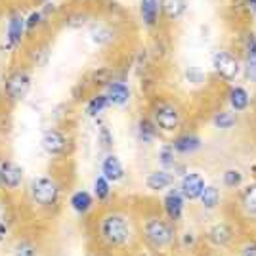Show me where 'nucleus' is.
Returning <instances> with one entry per match:
<instances>
[{
  "label": "nucleus",
  "instance_id": "nucleus-1",
  "mask_svg": "<svg viewBox=\"0 0 256 256\" xmlns=\"http://www.w3.org/2000/svg\"><path fill=\"white\" fill-rule=\"evenodd\" d=\"M92 235L98 246L109 254H126L140 245L138 216L128 208L104 206L94 218Z\"/></svg>",
  "mask_w": 256,
  "mask_h": 256
},
{
  "label": "nucleus",
  "instance_id": "nucleus-2",
  "mask_svg": "<svg viewBox=\"0 0 256 256\" xmlns=\"http://www.w3.org/2000/svg\"><path fill=\"white\" fill-rule=\"evenodd\" d=\"M140 243L153 254H168L178 245V226L160 212H148L138 218Z\"/></svg>",
  "mask_w": 256,
  "mask_h": 256
},
{
  "label": "nucleus",
  "instance_id": "nucleus-3",
  "mask_svg": "<svg viewBox=\"0 0 256 256\" xmlns=\"http://www.w3.org/2000/svg\"><path fill=\"white\" fill-rule=\"evenodd\" d=\"M150 118L159 128L160 134L174 136L180 130H184L186 124V111L176 100L157 98L150 109Z\"/></svg>",
  "mask_w": 256,
  "mask_h": 256
},
{
  "label": "nucleus",
  "instance_id": "nucleus-4",
  "mask_svg": "<svg viewBox=\"0 0 256 256\" xmlns=\"http://www.w3.org/2000/svg\"><path fill=\"white\" fill-rule=\"evenodd\" d=\"M29 199L38 210L50 212L62 203V184L48 174L34 176L29 184Z\"/></svg>",
  "mask_w": 256,
  "mask_h": 256
},
{
  "label": "nucleus",
  "instance_id": "nucleus-5",
  "mask_svg": "<svg viewBox=\"0 0 256 256\" xmlns=\"http://www.w3.org/2000/svg\"><path fill=\"white\" fill-rule=\"evenodd\" d=\"M210 65H212V71L216 73V76L228 84H235L243 76V60L232 48L214 50L212 58H210Z\"/></svg>",
  "mask_w": 256,
  "mask_h": 256
},
{
  "label": "nucleus",
  "instance_id": "nucleus-6",
  "mask_svg": "<svg viewBox=\"0 0 256 256\" xmlns=\"http://www.w3.org/2000/svg\"><path fill=\"white\" fill-rule=\"evenodd\" d=\"M203 241L212 250H228L237 245V230L228 220H214L203 232Z\"/></svg>",
  "mask_w": 256,
  "mask_h": 256
},
{
  "label": "nucleus",
  "instance_id": "nucleus-7",
  "mask_svg": "<svg viewBox=\"0 0 256 256\" xmlns=\"http://www.w3.org/2000/svg\"><path fill=\"white\" fill-rule=\"evenodd\" d=\"M32 84V76L27 69H14L10 71L4 82H2V90H4V96L10 104H22L25 98L29 96V90Z\"/></svg>",
  "mask_w": 256,
  "mask_h": 256
},
{
  "label": "nucleus",
  "instance_id": "nucleus-8",
  "mask_svg": "<svg viewBox=\"0 0 256 256\" xmlns=\"http://www.w3.org/2000/svg\"><path fill=\"white\" fill-rule=\"evenodd\" d=\"M186 208H188V201L184 199V195L176 186L160 195V214L168 218L172 224H182L186 216Z\"/></svg>",
  "mask_w": 256,
  "mask_h": 256
},
{
  "label": "nucleus",
  "instance_id": "nucleus-9",
  "mask_svg": "<svg viewBox=\"0 0 256 256\" xmlns=\"http://www.w3.org/2000/svg\"><path fill=\"white\" fill-rule=\"evenodd\" d=\"M40 148L44 150L46 155L60 159V157L69 155L71 138H69V134H65L64 130H60V128H46L42 138H40Z\"/></svg>",
  "mask_w": 256,
  "mask_h": 256
},
{
  "label": "nucleus",
  "instance_id": "nucleus-10",
  "mask_svg": "<svg viewBox=\"0 0 256 256\" xmlns=\"http://www.w3.org/2000/svg\"><path fill=\"white\" fill-rule=\"evenodd\" d=\"M204 186H206V180L199 170H186L184 174L178 176V182H176V188L180 190V193L188 203H197L199 201Z\"/></svg>",
  "mask_w": 256,
  "mask_h": 256
},
{
  "label": "nucleus",
  "instance_id": "nucleus-11",
  "mask_svg": "<svg viewBox=\"0 0 256 256\" xmlns=\"http://www.w3.org/2000/svg\"><path fill=\"white\" fill-rule=\"evenodd\" d=\"M170 146L180 157H193L203 150V138L195 130H180L170 140Z\"/></svg>",
  "mask_w": 256,
  "mask_h": 256
},
{
  "label": "nucleus",
  "instance_id": "nucleus-12",
  "mask_svg": "<svg viewBox=\"0 0 256 256\" xmlns=\"http://www.w3.org/2000/svg\"><path fill=\"white\" fill-rule=\"evenodd\" d=\"M0 178H2V190L16 193L22 192L23 182H25V172L16 160L2 159L0 160Z\"/></svg>",
  "mask_w": 256,
  "mask_h": 256
},
{
  "label": "nucleus",
  "instance_id": "nucleus-13",
  "mask_svg": "<svg viewBox=\"0 0 256 256\" xmlns=\"http://www.w3.org/2000/svg\"><path fill=\"white\" fill-rule=\"evenodd\" d=\"M67 206L78 218H88L90 214L96 210L98 203L96 199H94V195H92V192H88V190H75L67 197Z\"/></svg>",
  "mask_w": 256,
  "mask_h": 256
},
{
  "label": "nucleus",
  "instance_id": "nucleus-14",
  "mask_svg": "<svg viewBox=\"0 0 256 256\" xmlns=\"http://www.w3.org/2000/svg\"><path fill=\"white\" fill-rule=\"evenodd\" d=\"M178 182V176L170 170H164V168H155V170L148 172L146 180H144V186L150 193H157V195H162L166 190H170L176 186Z\"/></svg>",
  "mask_w": 256,
  "mask_h": 256
},
{
  "label": "nucleus",
  "instance_id": "nucleus-15",
  "mask_svg": "<svg viewBox=\"0 0 256 256\" xmlns=\"http://www.w3.org/2000/svg\"><path fill=\"white\" fill-rule=\"evenodd\" d=\"M102 92L107 96L111 107H124V106H128L130 100H132V90H130V86H128L124 80H120V78H111V80L102 88Z\"/></svg>",
  "mask_w": 256,
  "mask_h": 256
},
{
  "label": "nucleus",
  "instance_id": "nucleus-16",
  "mask_svg": "<svg viewBox=\"0 0 256 256\" xmlns=\"http://www.w3.org/2000/svg\"><path fill=\"white\" fill-rule=\"evenodd\" d=\"M27 32V23H25V16L22 12H16L8 18V25H6V46L10 50H18L22 46L23 38Z\"/></svg>",
  "mask_w": 256,
  "mask_h": 256
},
{
  "label": "nucleus",
  "instance_id": "nucleus-17",
  "mask_svg": "<svg viewBox=\"0 0 256 256\" xmlns=\"http://www.w3.org/2000/svg\"><path fill=\"white\" fill-rule=\"evenodd\" d=\"M226 104H228V109L241 115V113L248 111V107L252 104V96L243 84H230L228 92H226Z\"/></svg>",
  "mask_w": 256,
  "mask_h": 256
},
{
  "label": "nucleus",
  "instance_id": "nucleus-18",
  "mask_svg": "<svg viewBox=\"0 0 256 256\" xmlns=\"http://www.w3.org/2000/svg\"><path fill=\"white\" fill-rule=\"evenodd\" d=\"M100 174H104L107 180L115 186V184L124 182V178H126V168H124L120 157L115 155L113 151H109V153L104 155V159L100 162Z\"/></svg>",
  "mask_w": 256,
  "mask_h": 256
},
{
  "label": "nucleus",
  "instance_id": "nucleus-19",
  "mask_svg": "<svg viewBox=\"0 0 256 256\" xmlns=\"http://www.w3.org/2000/svg\"><path fill=\"white\" fill-rule=\"evenodd\" d=\"M237 206L245 218H256V180L246 182L239 190Z\"/></svg>",
  "mask_w": 256,
  "mask_h": 256
},
{
  "label": "nucleus",
  "instance_id": "nucleus-20",
  "mask_svg": "<svg viewBox=\"0 0 256 256\" xmlns=\"http://www.w3.org/2000/svg\"><path fill=\"white\" fill-rule=\"evenodd\" d=\"M157 162H159V168L174 172L176 176L184 174V166L180 162V155L174 151V148L170 146V142H164L157 151Z\"/></svg>",
  "mask_w": 256,
  "mask_h": 256
},
{
  "label": "nucleus",
  "instance_id": "nucleus-21",
  "mask_svg": "<svg viewBox=\"0 0 256 256\" xmlns=\"http://www.w3.org/2000/svg\"><path fill=\"white\" fill-rule=\"evenodd\" d=\"M88 36H90V42L96 44L98 48H106L111 46L117 38V32L111 25H107L104 22H94L88 29Z\"/></svg>",
  "mask_w": 256,
  "mask_h": 256
},
{
  "label": "nucleus",
  "instance_id": "nucleus-22",
  "mask_svg": "<svg viewBox=\"0 0 256 256\" xmlns=\"http://www.w3.org/2000/svg\"><path fill=\"white\" fill-rule=\"evenodd\" d=\"M162 12H160V0H140V20L144 27L155 29L159 25Z\"/></svg>",
  "mask_w": 256,
  "mask_h": 256
},
{
  "label": "nucleus",
  "instance_id": "nucleus-23",
  "mask_svg": "<svg viewBox=\"0 0 256 256\" xmlns=\"http://www.w3.org/2000/svg\"><path fill=\"white\" fill-rule=\"evenodd\" d=\"M197 203L204 212H216L222 204V190L216 184H206Z\"/></svg>",
  "mask_w": 256,
  "mask_h": 256
},
{
  "label": "nucleus",
  "instance_id": "nucleus-24",
  "mask_svg": "<svg viewBox=\"0 0 256 256\" xmlns=\"http://www.w3.org/2000/svg\"><path fill=\"white\" fill-rule=\"evenodd\" d=\"M160 132L150 117H140L136 122V138L142 146H153L159 140Z\"/></svg>",
  "mask_w": 256,
  "mask_h": 256
},
{
  "label": "nucleus",
  "instance_id": "nucleus-25",
  "mask_svg": "<svg viewBox=\"0 0 256 256\" xmlns=\"http://www.w3.org/2000/svg\"><path fill=\"white\" fill-rule=\"evenodd\" d=\"M210 124L220 132H232L239 124V115L232 109H216L210 115Z\"/></svg>",
  "mask_w": 256,
  "mask_h": 256
},
{
  "label": "nucleus",
  "instance_id": "nucleus-26",
  "mask_svg": "<svg viewBox=\"0 0 256 256\" xmlns=\"http://www.w3.org/2000/svg\"><path fill=\"white\" fill-rule=\"evenodd\" d=\"M190 0H160V12L166 22L176 23L186 16Z\"/></svg>",
  "mask_w": 256,
  "mask_h": 256
},
{
  "label": "nucleus",
  "instance_id": "nucleus-27",
  "mask_svg": "<svg viewBox=\"0 0 256 256\" xmlns=\"http://www.w3.org/2000/svg\"><path fill=\"white\" fill-rule=\"evenodd\" d=\"M92 195L98 204L107 206V203L113 199V184L107 180L104 174H98L92 182Z\"/></svg>",
  "mask_w": 256,
  "mask_h": 256
},
{
  "label": "nucleus",
  "instance_id": "nucleus-28",
  "mask_svg": "<svg viewBox=\"0 0 256 256\" xmlns=\"http://www.w3.org/2000/svg\"><path fill=\"white\" fill-rule=\"evenodd\" d=\"M109 107H111L109 100H107L106 94L100 90V92H96V94H92V96L88 98V102H86V106H84V115L88 118H96L98 120Z\"/></svg>",
  "mask_w": 256,
  "mask_h": 256
},
{
  "label": "nucleus",
  "instance_id": "nucleus-29",
  "mask_svg": "<svg viewBox=\"0 0 256 256\" xmlns=\"http://www.w3.org/2000/svg\"><path fill=\"white\" fill-rule=\"evenodd\" d=\"M222 188L230 190V192H239L243 186H245V172L237 166H230L222 172Z\"/></svg>",
  "mask_w": 256,
  "mask_h": 256
},
{
  "label": "nucleus",
  "instance_id": "nucleus-30",
  "mask_svg": "<svg viewBox=\"0 0 256 256\" xmlns=\"http://www.w3.org/2000/svg\"><path fill=\"white\" fill-rule=\"evenodd\" d=\"M201 237L195 234L193 230H184V232H178V245L184 250H193L195 246L199 245Z\"/></svg>",
  "mask_w": 256,
  "mask_h": 256
},
{
  "label": "nucleus",
  "instance_id": "nucleus-31",
  "mask_svg": "<svg viewBox=\"0 0 256 256\" xmlns=\"http://www.w3.org/2000/svg\"><path fill=\"white\" fill-rule=\"evenodd\" d=\"M14 256H38V246L31 239H20L14 245Z\"/></svg>",
  "mask_w": 256,
  "mask_h": 256
},
{
  "label": "nucleus",
  "instance_id": "nucleus-32",
  "mask_svg": "<svg viewBox=\"0 0 256 256\" xmlns=\"http://www.w3.org/2000/svg\"><path fill=\"white\" fill-rule=\"evenodd\" d=\"M98 144H100V150L109 153L111 148H113V134L107 124H100L98 126Z\"/></svg>",
  "mask_w": 256,
  "mask_h": 256
},
{
  "label": "nucleus",
  "instance_id": "nucleus-33",
  "mask_svg": "<svg viewBox=\"0 0 256 256\" xmlns=\"http://www.w3.org/2000/svg\"><path fill=\"white\" fill-rule=\"evenodd\" d=\"M235 256H256V237H245L235 245Z\"/></svg>",
  "mask_w": 256,
  "mask_h": 256
},
{
  "label": "nucleus",
  "instance_id": "nucleus-34",
  "mask_svg": "<svg viewBox=\"0 0 256 256\" xmlns=\"http://www.w3.org/2000/svg\"><path fill=\"white\" fill-rule=\"evenodd\" d=\"M44 10H34V12H31L27 18H25V23H27V32L29 31H34L36 27H40L42 25V22H44Z\"/></svg>",
  "mask_w": 256,
  "mask_h": 256
},
{
  "label": "nucleus",
  "instance_id": "nucleus-35",
  "mask_svg": "<svg viewBox=\"0 0 256 256\" xmlns=\"http://www.w3.org/2000/svg\"><path fill=\"white\" fill-rule=\"evenodd\" d=\"M186 76H188V80L192 82V84H195V86H199V84H203L204 82V73L199 69V67H190L188 71H186Z\"/></svg>",
  "mask_w": 256,
  "mask_h": 256
},
{
  "label": "nucleus",
  "instance_id": "nucleus-36",
  "mask_svg": "<svg viewBox=\"0 0 256 256\" xmlns=\"http://www.w3.org/2000/svg\"><path fill=\"white\" fill-rule=\"evenodd\" d=\"M111 78H113V76H111V71H109V69H100V71H96V73L92 75V82L96 86H102V88H104Z\"/></svg>",
  "mask_w": 256,
  "mask_h": 256
},
{
  "label": "nucleus",
  "instance_id": "nucleus-37",
  "mask_svg": "<svg viewBox=\"0 0 256 256\" xmlns=\"http://www.w3.org/2000/svg\"><path fill=\"white\" fill-rule=\"evenodd\" d=\"M243 76L250 82H256V60L243 62Z\"/></svg>",
  "mask_w": 256,
  "mask_h": 256
},
{
  "label": "nucleus",
  "instance_id": "nucleus-38",
  "mask_svg": "<svg viewBox=\"0 0 256 256\" xmlns=\"http://www.w3.org/2000/svg\"><path fill=\"white\" fill-rule=\"evenodd\" d=\"M65 22L69 27H82L86 23V16L84 14H76V16H69V18H65Z\"/></svg>",
  "mask_w": 256,
  "mask_h": 256
},
{
  "label": "nucleus",
  "instance_id": "nucleus-39",
  "mask_svg": "<svg viewBox=\"0 0 256 256\" xmlns=\"http://www.w3.org/2000/svg\"><path fill=\"white\" fill-rule=\"evenodd\" d=\"M10 237V224L0 216V243H4Z\"/></svg>",
  "mask_w": 256,
  "mask_h": 256
},
{
  "label": "nucleus",
  "instance_id": "nucleus-40",
  "mask_svg": "<svg viewBox=\"0 0 256 256\" xmlns=\"http://www.w3.org/2000/svg\"><path fill=\"white\" fill-rule=\"evenodd\" d=\"M243 2V8L250 18H256V0H241Z\"/></svg>",
  "mask_w": 256,
  "mask_h": 256
},
{
  "label": "nucleus",
  "instance_id": "nucleus-41",
  "mask_svg": "<svg viewBox=\"0 0 256 256\" xmlns=\"http://www.w3.org/2000/svg\"><path fill=\"white\" fill-rule=\"evenodd\" d=\"M2 210H4V204H2V199H0V214H2Z\"/></svg>",
  "mask_w": 256,
  "mask_h": 256
},
{
  "label": "nucleus",
  "instance_id": "nucleus-42",
  "mask_svg": "<svg viewBox=\"0 0 256 256\" xmlns=\"http://www.w3.org/2000/svg\"><path fill=\"white\" fill-rule=\"evenodd\" d=\"M0 190H2V178H0Z\"/></svg>",
  "mask_w": 256,
  "mask_h": 256
},
{
  "label": "nucleus",
  "instance_id": "nucleus-43",
  "mask_svg": "<svg viewBox=\"0 0 256 256\" xmlns=\"http://www.w3.org/2000/svg\"><path fill=\"white\" fill-rule=\"evenodd\" d=\"M94 256H102V254H94Z\"/></svg>",
  "mask_w": 256,
  "mask_h": 256
}]
</instances>
